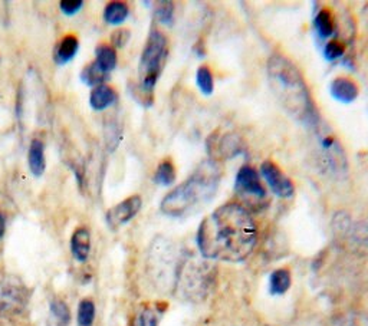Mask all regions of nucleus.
Returning a JSON list of instances; mask_svg holds the SVG:
<instances>
[{
  "instance_id": "obj_1",
  "label": "nucleus",
  "mask_w": 368,
  "mask_h": 326,
  "mask_svg": "<svg viewBox=\"0 0 368 326\" xmlns=\"http://www.w3.org/2000/svg\"><path fill=\"white\" fill-rule=\"evenodd\" d=\"M258 229L250 213L241 205L228 203L216 209L200 223L197 244L203 257L242 261L255 249Z\"/></svg>"
},
{
  "instance_id": "obj_2",
  "label": "nucleus",
  "mask_w": 368,
  "mask_h": 326,
  "mask_svg": "<svg viewBox=\"0 0 368 326\" xmlns=\"http://www.w3.org/2000/svg\"><path fill=\"white\" fill-rule=\"evenodd\" d=\"M269 84L282 106L295 119L305 124L316 122L315 106L305 81L290 59L274 55L268 60Z\"/></svg>"
},
{
  "instance_id": "obj_3",
  "label": "nucleus",
  "mask_w": 368,
  "mask_h": 326,
  "mask_svg": "<svg viewBox=\"0 0 368 326\" xmlns=\"http://www.w3.org/2000/svg\"><path fill=\"white\" fill-rule=\"evenodd\" d=\"M221 172L215 161L202 163L177 189L170 191L162 201V211L171 217H182L209 203L216 194Z\"/></svg>"
},
{
  "instance_id": "obj_4",
  "label": "nucleus",
  "mask_w": 368,
  "mask_h": 326,
  "mask_svg": "<svg viewBox=\"0 0 368 326\" xmlns=\"http://www.w3.org/2000/svg\"><path fill=\"white\" fill-rule=\"evenodd\" d=\"M213 266L207 261L187 259L180 263L174 286L184 299L199 302L207 296L213 285Z\"/></svg>"
},
{
  "instance_id": "obj_5",
  "label": "nucleus",
  "mask_w": 368,
  "mask_h": 326,
  "mask_svg": "<svg viewBox=\"0 0 368 326\" xmlns=\"http://www.w3.org/2000/svg\"><path fill=\"white\" fill-rule=\"evenodd\" d=\"M167 58V39L160 30H151L140 59V88L144 94H151Z\"/></svg>"
},
{
  "instance_id": "obj_6",
  "label": "nucleus",
  "mask_w": 368,
  "mask_h": 326,
  "mask_svg": "<svg viewBox=\"0 0 368 326\" xmlns=\"http://www.w3.org/2000/svg\"><path fill=\"white\" fill-rule=\"evenodd\" d=\"M142 206V200L140 196H131L117 206L111 207L105 214V222L111 229H118L128 222H131L134 217L138 214Z\"/></svg>"
},
{
  "instance_id": "obj_7",
  "label": "nucleus",
  "mask_w": 368,
  "mask_h": 326,
  "mask_svg": "<svg viewBox=\"0 0 368 326\" xmlns=\"http://www.w3.org/2000/svg\"><path fill=\"white\" fill-rule=\"evenodd\" d=\"M235 189L241 196L253 198L256 201L263 200L266 194L258 172L249 165H243L241 170H239V173L236 176Z\"/></svg>"
},
{
  "instance_id": "obj_8",
  "label": "nucleus",
  "mask_w": 368,
  "mask_h": 326,
  "mask_svg": "<svg viewBox=\"0 0 368 326\" xmlns=\"http://www.w3.org/2000/svg\"><path fill=\"white\" fill-rule=\"evenodd\" d=\"M261 172L268 181L269 187L277 196L282 198H290L294 196L295 187L292 181L281 172V168L274 161H265L261 165Z\"/></svg>"
},
{
  "instance_id": "obj_9",
  "label": "nucleus",
  "mask_w": 368,
  "mask_h": 326,
  "mask_svg": "<svg viewBox=\"0 0 368 326\" xmlns=\"http://www.w3.org/2000/svg\"><path fill=\"white\" fill-rule=\"evenodd\" d=\"M71 252L76 261H87L91 252V233L87 227H79L71 237Z\"/></svg>"
},
{
  "instance_id": "obj_10",
  "label": "nucleus",
  "mask_w": 368,
  "mask_h": 326,
  "mask_svg": "<svg viewBox=\"0 0 368 326\" xmlns=\"http://www.w3.org/2000/svg\"><path fill=\"white\" fill-rule=\"evenodd\" d=\"M331 95L344 104H349L357 100L358 97V86L354 81L348 80V78H337L331 82L329 86Z\"/></svg>"
},
{
  "instance_id": "obj_11",
  "label": "nucleus",
  "mask_w": 368,
  "mask_h": 326,
  "mask_svg": "<svg viewBox=\"0 0 368 326\" xmlns=\"http://www.w3.org/2000/svg\"><path fill=\"white\" fill-rule=\"evenodd\" d=\"M117 102V92L108 86L100 85L94 88L89 94V105L94 111H105L109 106H113Z\"/></svg>"
},
{
  "instance_id": "obj_12",
  "label": "nucleus",
  "mask_w": 368,
  "mask_h": 326,
  "mask_svg": "<svg viewBox=\"0 0 368 326\" xmlns=\"http://www.w3.org/2000/svg\"><path fill=\"white\" fill-rule=\"evenodd\" d=\"M28 163L29 170L34 177L39 178L43 176L46 170V160H45V145L41 139H32L29 152H28Z\"/></svg>"
},
{
  "instance_id": "obj_13",
  "label": "nucleus",
  "mask_w": 368,
  "mask_h": 326,
  "mask_svg": "<svg viewBox=\"0 0 368 326\" xmlns=\"http://www.w3.org/2000/svg\"><path fill=\"white\" fill-rule=\"evenodd\" d=\"M79 51V40L75 35H67L63 38L55 48L54 52V60L58 67L67 65L71 62Z\"/></svg>"
},
{
  "instance_id": "obj_14",
  "label": "nucleus",
  "mask_w": 368,
  "mask_h": 326,
  "mask_svg": "<svg viewBox=\"0 0 368 326\" xmlns=\"http://www.w3.org/2000/svg\"><path fill=\"white\" fill-rule=\"evenodd\" d=\"M94 62L100 67L101 71H104L105 73L109 75L116 69L117 62H118L116 48H113V46L108 45V43H100L97 48H95V60Z\"/></svg>"
},
{
  "instance_id": "obj_15",
  "label": "nucleus",
  "mask_w": 368,
  "mask_h": 326,
  "mask_svg": "<svg viewBox=\"0 0 368 326\" xmlns=\"http://www.w3.org/2000/svg\"><path fill=\"white\" fill-rule=\"evenodd\" d=\"M79 78H81L83 84H85L87 86L94 89V88H97L100 85H105V81L109 80V75L105 73L104 71H101L100 67L95 64V62H91V64H88L83 69Z\"/></svg>"
},
{
  "instance_id": "obj_16",
  "label": "nucleus",
  "mask_w": 368,
  "mask_h": 326,
  "mask_svg": "<svg viewBox=\"0 0 368 326\" xmlns=\"http://www.w3.org/2000/svg\"><path fill=\"white\" fill-rule=\"evenodd\" d=\"M162 315L163 309L160 306H144L138 310V314L131 322V326H158Z\"/></svg>"
},
{
  "instance_id": "obj_17",
  "label": "nucleus",
  "mask_w": 368,
  "mask_h": 326,
  "mask_svg": "<svg viewBox=\"0 0 368 326\" xmlns=\"http://www.w3.org/2000/svg\"><path fill=\"white\" fill-rule=\"evenodd\" d=\"M128 13H130V9L124 3V2H111L105 6L104 10V21L108 25H121L127 21Z\"/></svg>"
},
{
  "instance_id": "obj_18",
  "label": "nucleus",
  "mask_w": 368,
  "mask_h": 326,
  "mask_svg": "<svg viewBox=\"0 0 368 326\" xmlns=\"http://www.w3.org/2000/svg\"><path fill=\"white\" fill-rule=\"evenodd\" d=\"M219 151L220 154L223 155V157L225 159H232L235 157V155L237 154H241L243 151V143H242V139L239 138L237 135L235 134H228L223 137L220 139V143H219Z\"/></svg>"
},
{
  "instance_id": "obj_19",
  "label": "nucleus",
  "mask_w": 368,
  "mask_h": 326,
  "mask_svg": "<svg viewBox=\"0 0 368 326\" xmlns=\"http://www.w3.org/2000/svg\"><path fill=\"white\" fill-rule=\"evenodd\" d=\"M291 288V273L286 269H278L270 275L269 290L272 294H283Z\"/></svg>"
},
{
  "instance_id": "obj_20",
  "label": "nucleus",
  "mask_w": 368,
  "mask_h": 326,
  "mask_svg": "<svg viewBox=\"0 0 368 326\" xmlns=\"http://www.w3.org/2000/svg\"><path fill=\"white\" fill-rule=\"evenodd\" d=\"M174 181H175V170L173 163L169 160L160 163L154 174V183L169 187V185H171Z\"/></svg>"
},
{
  "instance_id": "obj_21",
  "label": "nucleus",
  "mask_w": 368,
  "mask_h": 326,
  "mask_svg": "<svg viewBox=\"0 0 368 326\" xmlns=\"http://www.w3.org/2000/svg\"><path fill=\"white\" fill-rule=\"evenodd\" d=\"M315 29L318 35L321 38H328L334 34V29H335V23L332 19V14L329 10L323 9L316 14L315 18Z\"/></svg>"
},
{
  "instance_id": "obj_22",
  "label": "nucleus",
  "mask_w": 368,
  "mask_h": 326,
  "mask_svg": "<svg viewBox=\"0 0 368 326\" xmlns=\"http://www.w3.org/2000/svg\"><path fill=\"white\" fill-rule=\"evenodd\" d=\"M95 319V303L91 299H84L78 306V325L92 326Z\"/></svg>"
},
{
  "instance_id": "obj_23",
  "label": "nucleus",
  "mask_w": 368,
  "mask_h": 326,
  "mask_svg": "<svg viewBox=\"0 0 368 326\" xmlns=\"http://www.w3.org/2000/svg\"><path fill=\"white\" fill-rule=\"evenodd\" d=\"M196 81L199 85V89L203 92L204 95H212L213 94V75L210 69L207 67H200L197 69V76Z\"/></svg>"
},
{
  "instance_id": "obj_24",
  "label": "nucleus",
  "mask_w": 368,
  "mask_h": 326,
  "mask_svg": "<svg viewBox=\"0 0 368 326\" xmlns=\"http://www.w3.org/2000/svg\"><path fill=\"white\" fill-rule=\"evenodd\" d=\"M155 18L164 25H171L174 18V5L171 2H160L155 8Z\"/></svg>"
},
{
  "instance_id": "obj_25",
  "label": "nucleus",
  "mask_w": 368,
  "mask_h": 326,
  "mask_svg": "<svg viewBox=\"0 0 368 326\" xmlns=\"http://www.w3.org/2000/svg\"><path fill=\"white\" fill-rule=\"evenodd\" d=\"M51 316L69 323L71 322V312H69V307L67 306L65 302H62L61 299H55L51 302Z\"/></svg>"
},
{
  "instance_id": "obj_26",
  "label": "nucleus",
  "mask_w": 368,
  "mask_h": 326,
  "mask_svg": "<svg viewBox=\"0 0 368 326\" xmlns=\"http://www.w3.org/2000/svg\"><path fill=\"white\" fill-rule=\"evenodd\" d=\"M345 52V46L338 42V40H331L325 45V49H324V56L328 60H337L338 58H341Z\"/></svg>"
},
{
  "instance_id": "obj_27",
  "label": "nucleus",
  "mask_w": 368,
  "mask_h": 326,
  "mask_svg": "<svg viewBox=\"0 0 368 326\" xmlns=\"http://www.w3.org/2000/svg\"><path fill=\"white\" fill-rule=\"evenodd\" d=\"M83 8H84L83 0H62L59 3V9L65 16H75L76 13L83 10Z\"/></svg>"
},
{
  "instance_id": "obj_28",
  "label": "nucleus",
  "mask_w": 368,
  "mask_h": 326,
  "mask_svg": "<svg viewBox=\"0 0 368 326\" xmlns=\"http://www.w3.org/2000/svg\"><path fill=\"white\" fill-rule=\"evenodd\" d=\"M130 30L127 29H118L111 35V42H113V48H124V46L130 40Z\"/></svg>"
},
{
  "instance_id": "obj_29",
  "label": "nucleus",
  "mask_w": 368,
  "mask_h": 326,
  "mask_svg": "<svg viewBox=\"0 0 368 326\" xmlns=\"http://www.w3.org/2000/svg\"><path fill=\"white\" fill-rule=\"evenodd\" d=\"M5 231H6V219L5 216L0 213V239L5 236Z\"/></svg>"
},
{
  "instance_id": "obj_30",
  "label": "nucleus",
  "mask_w": 368,
  "mask_h": 326,
  "mask_svg": "<svg viewBox=\"0 0 368 326\" xmlns=\"http://www.w3.org/2000/svg\"><path fill=\"white\" fill-rule=\"evenodd\" d=\"M68 325H69V323L62 322V321H59V319H56V318H54V316H51L50 322H47V326H68Z\"/></svg>"
}]
</instances>
